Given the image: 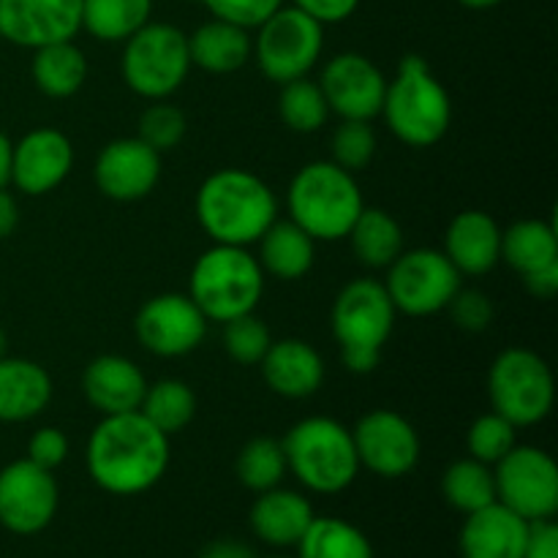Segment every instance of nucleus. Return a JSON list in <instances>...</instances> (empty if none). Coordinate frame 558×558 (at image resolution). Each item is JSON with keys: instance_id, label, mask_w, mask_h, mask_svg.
I'll use <instances>...</instances> for the list:
<instances>
[{"instance_id": "nucleus-1", "label": "nucleus", "mask_w": 558, "mask_h": 558, "mask_svg": "<svg viewBox=\"0 0 558 558\" xmlns=\"http://www.w3.org/2000/svg\"><path fill=\"white\" fill-rule=\"evenodd\" d=\"M169 436L142 412L109 414L87 439V474L112 496H140L156 488L169 469Z\"/></svg>"}, {"instance_id": "nucleus-2", "label": "nucleus", "mask_w": 558, "mask_h": 558, "mask_svg": "<svg viewBox=\"0 0 558 558\" xmlns=\"http://www.w3.org/2000/svg\"><path fill=\"white\" fill-rule=\"evenodd\" d=\"M278 218L270 185L245 169H218L196 191V221L218 245L248 248Z\"/></svg>"}, {"instance_id": "nucleus-3", "label": "nucleus", "mask_w": 558, "mask_h": 558, "mask_svg": "<svg viewBox=\"0 0 558 558\" xmlns=\"http://www.w3.org/2000/svg\"><path fill=\"white\" fill-rule=\"evenodd\" d=\"M381 114L387 129L409 147H434L445 140L452 123V98L428 60L407 54L396 76L387 80Z\"/></svg>"}, {"instance_id": "nucleus-4", "label": "nucleus", "mask_w": 558, "mask_h": 558, "mask_svg": "<svg viewBox=\"0 0 558 558\" xmlns=\"http://www.w3.org/2000/svg\"><path fill=\"white\" fill-rule=\"evenodd\" d=\"M363 207V191L354 174L332 161L305 163L287 189L289 221L298 223L316 243L347 238Z\"/></svg>"}, {"instance_id": "nucleus-5", "label": "nucleus", "mask_w": 558, "mask_h": 558, "mask_svg": "<svg viewBox=\"0 0 558 558\" xmlns=\"http://www.w3.org/2000/svg\"><path fill=\"white\" fill-rule=\"evenodd\" d=\"M396 305L385 283L376 278H354L330 311V330L341 349V360L352 374H371L379 365L381 352L396 327Z\"/></svg>"}, {"instance_id": "nucleus-6", "label": "nucleus", "mask_w": 558, "mask_h": 558, "mask_svg": "<svg viewBox=\"0 0 558 558\" xmlns=\"http://www.w3.org/2000/svg\"><path fill=\"white\" fill-rule=\"evenodd\" d=\"M289 472L305 490L336 496L357 480L360 461L352 428L332 417H305L281 439Z\"/></svg>"}, {"instance_id": "nucleus-7", "label": "nucleus", "mask_w": 558, "mask_h": 558, "mask_svg": "<svg viewBox=\"0 0 558 558\" xmlns=\"http://www.w3.org/2000/svg\"><path fill=\"white\" fill-rule=\"evenodd\" d=\"M265 292V270L248 248L218 245L207 248L191 267L189 298L199 305L207 322L234 319L256 311Z\"/></svg>"}, {"instance_id": "nucleus-8", "label": "nucleus", "mask_w": 558, "mask_h": 558, "mask_svg": "<svg viewBox=\"0 0 558 558\" xmlns=\"http://www.w3.org/2000/svg\"><path fill=\"white\" fill-rule=\"evenodd\" d=\"M123 44V82L147 101H163L178 93L194 69L189 36L169 22H147Z\"/></svg>"}, {"instance_id": "nucleus-9", "label": "nucleus", "mask_w": 558, "mask_h": 558, "mask_svg": "<svg viewBox=\"0 0 558 558\" xmlns=\"http://www.w3.org/2000/svg\"><path fill=\"white\" fill-rule=\"evenodd\" d=\"M488 396L494 412L510 420L515 428L539 425L554 412V371L532 349H505L488 371Z\"/></svg>"}, {"instance_id": "nucleus-10", "label": "nucleus", "mask_w": 558, "mask_h": 558, "mask_svg": "<svg viewBox=\"0 0 558 558\" xmlns=\"http://www.w3.org/2000/svg\"><path fill=\"white\" fill-rule=\"evenodd\" d=\"M325 49V25L294 5H281L256 27L254 58L276 85L303 80L316 69Z\"/></svg>"}, {"instance_id": "nucleus-11", "label": "nucleus", "mask_w": 558, "mask_h": 558, "mask_svg": "<svg viewBox=\"0 0 558 558\" xmlns=\"http://www.w3.org/2000/svg\"><path fill=\"white\" fill-rule=\"evenodd\" d=\"M463 276L452 267L445 251L412 248L387 267L385 289L398 314L434 316L447 311L450 300L461 289Z\"/></svg>"}, {"instance_id": "nucleus-12", "label": "nucleus", "mask_w": 558, "mask_h": 558, "mask_svg": "<svg viewBox=\"0 0 558 558\" xmlns=\"http://www.w3.org/2000/svg\"><path fill=\"white\" fill-rule=\"evenodd\" d=\"M496 501L523 521H554L558 512V466L545 450L515 445L494 466Z\"/></svg>"}, {"instance_id": "nucleus-13", "label": "nucleus", "mask_w": 558, "mask_h": 558, "mask_svg": "<svg viewBox=\"0 0 558 558\" xmlns=\"http://www.w3.org/2000/svg\"><path fill=\"white\" fill-rule=\"evenodd\" d=\"M60 488L54 472L27 458L0 469V526L16 537L41 534L58 515Z\"/></svg>"}, {"instance_id": "nucleus-14", "label": "nucleus", "mask_w": 558, "mask_h": 558, "mask_svg": "<svg viewBox=\"0 0 558 558\" xmlns=\"http://www.w3.org/2000/svg\"><path fill=\"white\" fill-rule=\"evenodd\" d=\"M360 469L385 480H401L414 472L420 461V436L403 414L392 409H374L352 428Z\"/></svg>"}, {"instance_id": "nucleus-15", "label": "nucleus", "mask_w": 558, "mask_h": 558, "mask_svg": "<svg viewBox=\"0 0 558 558\" xmlns=\"http://www.w3.org/2000/svg\"><path fill=\"white\" fill-rule=\"evenodd\" d=\"M207 325V316L189 294L167 292L142 305L134 332L136 341L156 357H185L205 341Z\"/></svg>"}, {"instance_id": "nucleus-16", "label": "nucleus", "mask_w": 558, "mask_h": 558, "mask_svg": "<svg viewBox=\"0 0 558 558\" xmlns=\"http://www.w3.org/2000/svg\"><path fill=\"white\" fill-rule=\"evenodd\" d=\"M319 87L330 114L341 120H374L381 114L387 80L379 65L360 52H341L322 69Z\"/></svg>"}, {"instance_id": "nucleus-17", "label": "nucleus", "mask_w": 558, "mask_h": 558, "mask_svg": "<svg viewBox=\"0 0 558 558\" xmlns=\"http://www.w3.org/2000/svg\"><path fill=\"white\" fill-rule=\"evenodd\" d=\"M82 31V0H0V36L22 49L74 41Z\"/></svg>"}, {"instance_id": "nucleus-18", "label": "nucleus", "mask_w": 558, "mask_h": 558, "mask_svg": "<svg viewBox=\"0 0 558 558\" xmlns=\"http://www.w3.org/2000/svg\"><path fill=\"white\" fill-rule=\"evenodd\" d=\"M74 167V145L58 129H33L11 142L9 183L27 196H44L58 189Z\"/></svg>"}, {"instance_id": "nucleus-19", "label": "nucleus", "mask_w": 558, "mask_h": 558, "mask_svg": "<svg viewBox=\"0 0 558 558\" xmlns=\"http://www.w3.org/2000/svg\"><path fill=\"white\" fill-rule=\"evenodd\" d=\"M93 180L107 199L140 202L161 180V153L147 147L140 136L114 140L98 153Z\"/></svg>"}, {"instance_id": "nucleus-20", "label": "nucleus", "mask_w": 558, "mask_h": 558, "mask_svg": "<svg viewBox=\"0 0 558 558\" xmlns=\"http://www.w3.org/2000/svg\"><path fill=\"white\" fill-rule=\"evenodd\" d=\"M82 392L101 417L140 412L147 379L134 360L120 357V354H101L87 363L82 374Z\"/></svg>"}, {"instance_id": "nucleus-21", "label": "nucleus", "mask_w": 558, "mask_h": 558, "mask_svg": "<svg viewBox=\"0 0 558 558\" xmlns=\"http://www.w3.org/2000/svg\"><path fill=\"white\" fill-rule=\"evenodd\" d=\"M262 379L276 396L303 401L316 396L325 385V360L303 338L272 341L259 363Z\"/></svg>"}, {"instance_id": "nucleus-22", "label": "nucleus", "mask_w": 558, "mask_h": 558, "mask_svg": "<svg viewBox=\"0 0 558 558\" xmlns=\"http://www.w3.org/2000/svg\"><path fill=\"white\" fill-rule=\"evenodd\" d=\"M529 526L532 523L494 501L466 515L458 534V550L461 558H521Z\"/></svg>"}, {"instance_id": "nucleus-23", "label": "nucleus", "mask_w": 558, "mask_h": 558, "mask_svg": "<svg viewBox=\"0 0 558 558\" xmlns=\"http://www.w3.org/2000/svg\"><path fill=\"white\" fill-rule=\"evenodd\" d=\"M445 256L461 276H485L501 262V227L483 210H463L445 232Z\"/></svg>"}, {"instance_id": "nucleus-24", "label": "nucleus", "mask_w": 558, "mask_h": 558, "mask_svg": "<svg viewBox=\"0 0 558 558\" xmlns=\"http://www.w3.org/2000/svg\"><path fill=\"white\" fill-rule=\"evenodd\" d=\"M314 518V505L300 490L281 488V485L256 494L248 512L251 532L270 548H294Z\"/></svg>"}, {"instance_id": "nucleus-25", "label": "nucleus", "mask_w": 558, "mask_h": 558, "mask_svg": "<svg viewBox=\"0 0 558 558\" xmlns=\"http://www.w3.org/2000/svg\"><path fill=\"white\" fill-rule=\"evenodd\" d=\"M52 401V376L27 357H0V423L36 420Z\"/></svg>"}, {"instance_id": "nucleus-26", "label": "nucleus", "mask_w": 558, "mask_h": 558, "mask_svg": "<svg viewBox=\"0 0 558 558\" xmlns=\"http://www.w3.org/2000/svg\"><path fill=\"white\" fill-rule=\"evenodd\" d=\"M191 65L210 74H232L240 71L254 54V38L245 27L223 20H207L189 36Z\"/></svg>"}, {"instance_id": "nucleus-27", "label": "nucleus", "mask_w": 558, "mask_h": 558, "mask_svg": "<svg viewBox=\"0 0 558 558\" xmlns=\"http://www.w3.org/2000/svg\"><path fill=\"white\" fill-rule=\"evenodd\" d=\"M259 265L265 276L278 281H300L311 272L316 259V240L294 221H272L259 240Z\"/></svg>"}, {"instance_id": "nucleus-28", "label": "nucleus", "mask_w": 558, "mask_h": 558, "mask_svg": "<svg viewBox=\"0 0 558 558\" xmlns=\"http://www.w3.org/2000/svg\"><path fill=\"white\" fill-rule=\"evenodd\" d=\"M347 240L352 243V254L360 265L371 270H387L403 254L401 223L381 207H363Z\"/></svg>"}, {"instance_id": "nucleus-29", "label": "nucleus", "mask_w": 558, "mask_h": 558, "mask_svg": "<svg viewBox=\"0 0 558 558\" xmlns=\"http://www.w3.org/2000/svg\"><path fill=\"white\" fill-rule=\"evenodd\" d=\"M31 76L49 98H71L87 80V58L74 41L47 44L33 49Z\"/></svg>"}, {"instance_id": "nucleus-30", "label": "nucleus", "mask_w": 558, "mask_h": 558, "mask_svg": "<svg viewBox=\"0 0 558 558\" xmlns=\"http://www.w3.org/2000/svg\"><path fill=\"white\" fill-rule=\"evenodd\" d=\"M501 262L529 276L558 262V232L550 221L526 218L501 232Z\"/></svg>"}, {"instance_id": "nucleus-31", "label": "nucleus", "mask_w": 558, "mask_h": 558, "mask_svg": "<svg viewBox=\"0 0 558 558\" xmlns=\"http://www.w3.org/2000/svg\"><path fill=\"white\" fill-rule=\"evenodd\" d=\"M153 16V0H82V31L104 44H123Z\"/></svg>"}, {"instance_id": "nucleus-32", "label": "nucleus", "mask_w": 558, "mask_h": 558, "mask_svg": "<svg viewBox=\"0 0 558 558\" xmlns=\"http://www.w3.org/2000/svg\"><path fill=\"white\" fill-rule=\"evenodd\" d=\"M294 548L298 558H374L363 529L332 515H316Z\"/></svg>"}, {"instance_id": "nucleus-33", "label": "nucleus", "mask_w": 558, "mask_h": 558, "mask_svg": "<svg viewBox=\"0 0 558 558\" xmlns=\"http://www.w3.org/2000/svg\"><path fill=\"white\" fill-rule=\"evenodd\" d=\"M441 496L461 515L483 510L496 501L494 466L474 458H461L441 474Z\"/></svg>"}, {"instance_id": "nucleus-34", "label": "nucleus", "mask_w": 558, "mask_h": 558, "mask_svg": "<svg viewBox=\"0 0 558 558\" xmlns=\"http://www.w3.org/2000/svg\"><path fill=\"white\" fill-rule=\"evenodd\" d=\"M142 417L156 425L161 434L174 436L189 428L196 414V396L185 381L161 379L156 385H147L145 398L140 407Z\"/></svg>"}, {"instance_id": "nucleus-35", "label": "nucleus", "mask_w": 558, "mask_h": 558, "mask_svg": "<svg viewBox=\"0 0 558 558\" xmlns=\"http://www.w3.org/2000/svg\"><path fill=\"white\" fill-rule=\"evenodd\" d=\"M234 472H238L243 488L254 490V494L278 488L289 474L283 445L278 439H270V436H256V439L245 441L238 463H234Z\"/></svg>"}, {"instance_id": "nucleus-36", "label": "nucleus", "mask_w": 558, "mask_h": 558, "mask_svg": "<svg viewBox=\"0 0 558 558\" xmlns=\"http://www.w3.org/2000/svg\"><path fill=\"white\" fill-rule=\"evenodd\" d=\"M278 112H281L283 125L298 134H314L330 118V107H327L319 82L308 80V76L281 85Z\"/></svg>"}, {"instance_id": "nucleus-37", "label": "nucleus", "mask_w": 558, "mask_h": 558, "mask_svg": "<svg viewBox=\"0 0 558 558\" xmlns=\"http://www.w3.org/2000/svg\"><path fill=\"white\" fill-rule=\"evenodd\" d=\"M223 352L234 360L238 365H259L262 357L270 349L272 336L270 327L265 325V319L251 311V314L234 316V319L223 322Z\"/></svg>"}, {"instance_id": "nucleus-38", "label": "nucleus", "mask_w": 558, "mask_h": 558, "mask_svg": "<svg viewBox=\"0 0 558 558\" xmlns=\"http://www.w3.org/2000/svg\"><path fill=\"white\" fill-rule=\"evenodd\" d=\"M330 161L347 172H363L376 156V131L368 120H341L332 131Z\"/></svg>"}, {"instance_id": "nucleus-39", "label": "nucleus", "mask_w": 558, "mask_h": 558, "mask_svg": "<svg viewBox=\"0 0 558 558\" xmlns=\"http://www.w3.org/2000/svg\"><path fill=\"white\" fill-rule=\"evenodd\" d=\"M518 445V428L499 412H488L472 423L466 434L469 458L496 466Z\"/></svg>"}, {"instance_id": "nucleus-40", "label": "nucleus", "mask_w": 558, "mask_h": 558, "mask_svg": "<svg viewBox=\"0 0 558 558\" xmlns=\"http://www.w3.org/2000/svg\"><path fill=\"white\" fill-rule=\"evenodd\" d=\"M185 131H189V120H185L183 109H178L174 104H167V98L163 101H153L140 114V125H136V136L147 147L161 153V156L174 150L185 140Z\"/></svg>"}, {"instance_id": "nucleus-41", "label": "nucleus", "mask_w": 558, "mask_h": 558, "mask_svg": "<svg viewBox=\"0 0 558 558\" xmlns=\"http://www.w3.org/2000/svg\"><path fill=\"white\" fill-rule=\"evenodd\" d=\"M213 20L232 22V25L256 31L270 14H276L283 0H196Z\"/></svg>"}, {"instance_id": "nucleus-42", "label": "nucleus", "mask_w": 558, "mask_h": 558, "mask_svg": "<svg viewBox=\"0 0 558 558\" xmlns=\"http://www.w3.org/2000/svg\"><path fill=\"white\" fill-rule=\"evenodd\" d=\"M456 327L466 332H483L488 330L490 322H494V303L485 292L480 289H458L456 298L447 305Z\"/></svg>"}, {"instance_id": "nucleus-43", "label": "nucleus", "mask_w": 558, "mask_h": 558, "mask_svg": "<svg viewBox=\"0 0 558 558\" xmlns=\"http://www.w3.org/2000/svg\"><path fill=\"white\" fill-rule=\"evenodd\" d=\"M69 452H71L69 436H65L60 428L44 425V428H38L36 434L27 439V456L25 458L27 461L36 463V466L54 472V469L63 466L65 458H69Z\"/></svg>"}, {"instance_id": "nucleus-44", "label": "nucleus", "mask_w": 558, "mask_h": 558, "mask_svg": "<svg viewBox=\"0 0 558 558\" xmlns=\"http://www.w3.org/2000/svg\"><path fill=\"white\" fill-rule=\"evenodd\" d=\"M292 5L319 25H338L357 11L360 0H292Z\"/></svg>"}, {"instance_id": "nucleus-45", "label": "nucleus", "mask_w": 558, "mask_h": 558, "mask_svg": "<svg viewBox=\"0 0 558 558\" xmlns=\"http://www.w3.org/2000/svg\"><path fill=\"white\" fill-rule=\"evenodd\" d=\"M521 558H558L556 521H537L529 526L526 548H523Z\"/></svg>"}, {"instance_id": "nucleus-46", "label": "nucleus", "mask_w": 558, "mask_h": 558, "mask_svg": "<svg viewBox=\"0 0 558 558\" xmlns=\"http://www.w3.org/2000/svg\"><path fill=\"white\" fill-rule=\"evenodd\" d=\"M523 283H526L529 294L539 300H550L558 292V262L556 265L543 267V270H534L529 276H523Z\"/></svg>"}, {"instance_id": "nucleus-47", "label": "nucleus", "mask_w": 558, "mask_h": 558, "mask_svg": "<svg viewBox=\"0 0 558 558\" xmlns=\"http://www.w3.org/2000/svg\"><path fill=\"white\" fill-rule=\"evenodd\" d=\"M196 558H256V554L243 539H216V543L205 545Z\"/></svg>"}, {"instance_id": "nucleus-48", "label": "nucleus", "mask_w": 558, "mask_h": 558, "mask_svg": "<svg viewBox=\"0 0 558 558\" xmlns=\"http://www.w3.org/2000/svg\"><path fill=\"white\" fill-rule=\"evenodd\" d=\"M16 227H20V205H16L14 194L0 185V240L11 238Z\"/></svg>"}, {"instance_id": "nucleus-49", "label": "nucleus", "mask_w": 558, "mask_h": 558, "mask_svg": "<svg viewBox=\"0 0 558 558\" xmlns=\"http://www.w3.org/2000/svg\"><path fill=\"white\" fill-rule=\"evenodd\" d=\"M9 167H11V140L0 131V185H9Z\"/></svg>"}, {"instance_id": "nucleus-50", "label": "nucleus", "mask_w": 558, "mask_h": 558, "mask_svg": "<svg viewBox=\"0 0 558 558\" xmlns=\"http://www.w3.org/2000/svg\"><path fill=\"white\" fill-rule=\"evenodd\" d=\"M461 5H466V9H474V11H485V9H496L499 3H505V0H458Z\"/></svg>"}, {"instance_id": "nucleus-51", "label": "nucleus", "mask_w": 558, "mask_h": 558, "mask_svg": "<svg viewBox=\"0 0 558 558\" xmlns=\"http://www.w3.org/2000/svg\"><path fill=\"white\" fill-rule=\"evenodd\" d=\"M9 354V338H5V330L0 327V357H5Z\"/></svg>"}, {"instance_id": "nucleus-52", "label": "nucleus", "mask_w": 558, "mask_h": 558, "mask_svg": "<svg viewBox=\"0 0 558 558\" xmlns=\"http://www.w3.org/2000/svg\"><path fill=\"white\" fill-rule=\"evenodd\" d=\"M270 558H287V556H270Z\"/></svg>"}]
</instances>
